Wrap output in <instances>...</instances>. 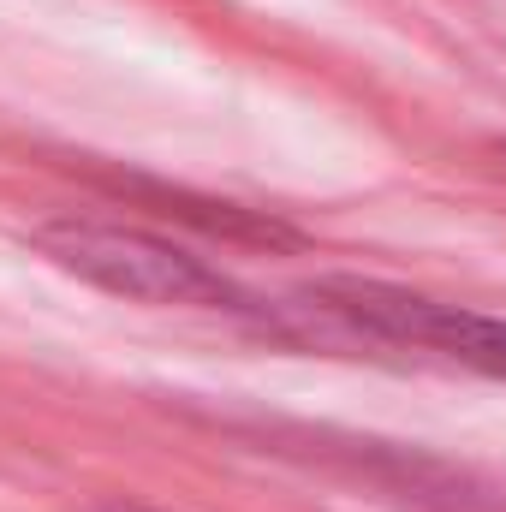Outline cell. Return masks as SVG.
<instances>
[{
  "label": "cell",
  "instance_id": "obj_2",
  "mask_svg": "<svg viewBox=\"0 0 506 512\" xmlns=\"http://www.w3.org/2000/svg\"><path fill=\"white\" fill-rule=\"evenodd\" d=\"M298 298H310V310H322L328 322H340L364 340L405 346V352L506 382V316L453 304V298H429V292H411L393 280H370V274H322Z\"/></svg>",
  "mask_w": 506,
  "mask_h": 512
},
{
  "label": "cell",
  "instance_id": "obj_1",
  "mask_svg": "<svg viewBox=\"0 0 506 512\" xmlns=\"http://www.w3.org/2000/svg\"><path fill=\"white\" fill-rule=\"evenodd\" d=\"M36 251L54 268L78 274L84 286H102V292L149 304V310H203V316H233V322H262V328L280 322L245 280H233L227 268L191 256L185 245H173L149 227L66 215V221L36 227Z\"/></svg>",
  "mask_w": 506,
  "mask_h": 512
},
{
  "label": "cell",
  "instance_id": "obj_3",
  "mask_svg": "<svg viewBox=\"0 0 506 512\" xmlns=\"http://www.w3.org/2000/svg\"><path fill=\"white\" fill-rule=\"evenodd\" d=\"M102 512H155V507H131V501H114V507H102Z\"/></svg>",
  "mask_w": 506,
  "mask_h": 512
},
{
  "label": "cell",
  "instance_id": "obj_4",
  "mask_svg": "<svg viewBox=\"0 0 506 512\" xmlns=\"http://www.w3.org/2000/svg\"><path fill=\"white\" fill-rule=\"evenodd\" d=\"M495 161H501V167H506V137H501V143H495Z\"/></svg>",
  "mask_w": 506,
  "mask_h": 512
}]
</instances>
